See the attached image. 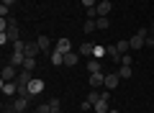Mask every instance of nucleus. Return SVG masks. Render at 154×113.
Here are the masks:
<instances>
[{
    "label": "nucleus",
    "mask_w": 154,
    "mask_h": 113,
    "mask_svg": "<svg viewBox=\"0 0 154 113\" xmlns=\"http://www.w3.org/2000/svg\"><path fill=\"white\" fill-rule=\"evenodd\" d=\"M88 18H93V21H95V18H98V11H95V8H88Z\"/></svg>",
    "instance_id": "31"
},
{
    "label": "nucleus",
    "mask_w": 154,
    "mask_h": 113,
    "mask_svg": "<svg viewBox=\"0 0 154 113\" xmlns=\"http://www.w3.org/2000/svg\"><path fill=\"white\" fill-rule=\"evenodd\" d=\"M18 113H26V111H18Z\"/></svg>",
    "instance_id": "34"
},
{
    "label": "nucleus",
    "mask_w": 154,
    "mask_h": 113,
    "mask_svg": "<svg viewBox=\"0 0 154 113\" xmlns=\"http://www.w3.org/2000/svg\"><path fill=\"white\" fill-rule=\"evenodd\" d=\"M118 75H121V80H128V77H131V67L121 64V67H118Z\"/></svg>",
    "instance_id": "25"
},
{
    "label": "nucleus",
    "mask_w": 154,
    "mask_h": 113,
    "mask_svg": "<svg viewBox=\"0 0 154 113\" xmlns=\"http://www.w3.org/2000/svg\"><path fill=\"white\" fill-rule=\"evenodd\" d=\"M108 113H118V111H108Z\"/></svg>",
    "instance_id": "33"
},
{
    "label": "nucleus",
    "mask_w": 154,
    "mask_h": 113,
    "mask_svg": "<svg viewBox=\"0 0 154 113\" xmlns=\"http://www.w3.org/2000/svg\"><path fill=\"white\" fill-rule=\"evenodd\" d=\"M105 57H108V59H113V62H121L123 54L118 52V46H116V44H108V46H105Z\"/></svg>",
    "instance_id": "7"
},
{
    "label": "nucleus",
    "mask_w": 154,
    "mask_h": 113,
    "mask_svg": "<svg viewBox=\"0 0 154 113\" xmlns=\"http://www.w3.org/2000/svg\"><path fill=\"white\" fill-rule=\"evenodd\" d=\"M121 64H126V67H131V57H128V54H123V57H121Z\"/></svg>",
    "instance_id": "30"
},
{
    "label": "nucleus",
    "mask_w": 154,
    "mask_h": 113,
    "mask_svg": "<svg viewBox=\"0 0 154 113\" xmlns=\"http://www.w3.org/2000/svg\"><path fill=\"white\" fill-rule=\"evenodd\" d=\"M28 103H31V98H21V95H18V98H13L11 108L18 113V111H26V108H28Z\"/></svg>",
    "instance_id": "6"
},
{
    "label": "nucleus",
    "mask_w": 154,
    "mask_h": 113,
    "mask_svg": "<svg viewBox=\"0 0 154 113\" xmlns=\"http://www.w3.org/2000/svg\"><path fill=\"white\" fill-rule=\"evenodd\" d=\"M23 62H26V54L23 52H13L5 59V64H13V67H18V70H23Z\"/></svg>",
    "instance_id": "3"
},
{
    "label": "nucleus",
    "mask_w": 154,
    "mask_h": 113,
    "mask_svg": "<svg viewBox=\"0 0 154 113\" xmlns=\"http://www.w3.org/2000/svg\"><path fill=\"white\" fill-rule=\"evenodd\" d=\"M11 16V5H0V18H8Z\"/></svg>",
    "instance_id": "27"
},
{
    "label": "nucleus",
    "mask_w": 154,
    "mask_h": 113,
    "mask_svg": "<svg viewBox=\"0 0 154 113\" xmlns=\"http://www.w3.org/2000/svg\"><path fill=\"white\" fill-rule=\"evenodd\" d=\"M36 111H41V113H49V111H51V108H49V103H41V105H38V108H36Z\"/></svg>",
    "instance_id": "29"
},
{
    "label": "nucleus",
    "mask_w": 154,
    "mask_h": 113,
    "mask_svg": "<svg viewBox=\"0 0 154 113\" xmlns=\"http://www.w3.org/2000/svg\"><path fill=\"white\" fill-rule=\"evenodd\" d=\"M95 23H98V31L110 28V18H108V16H98V18H95Z\"/></svg>",
    "instance_id": "17"
},
{
    "label": "nucleus",
    "mask_w": 154,
    "mask_h": 113,
    "mask_svg": "<svg viewBox=\"0 0 154 113\" xmlns=\"http://www.w3.org/2000/svg\"><path fill=\"white\" fill-rule=\"evenodd\" d=\"M116 46H118V52H121V54H128V49H131V44H128L126 39H123V41H118Z\"/></svg>",
    "instance_id": "26"
},
{
    "label": "nucleus",
    "mask_w": 154,
    "mask_h": 113,
    "mask_svg": "<svg viewBox=\"0 0 154 113\" xmlns=\"http://www.w3.org/2000/svg\"><path fill=\"white\" fill-rule=\"evenodd\" d=\"M38 52H41L38 41H26V57H36Z\"/></svg>",
    "instance_id": "14"
},
{
    "label": "nucleus",
    "mask_w": 154,
    "mask_h": 113,
    "mask_svg": "<svg viewBox=\"0 0 154 113\" xmlns=\"http://www.w3.org/2000/svg\"><path fill=\"white\" fill-rule=\"evenodd\" d=\"M93 111L95 113H108V98H100V100L93 105Z\"/></svg>",
    "instance_id": "16"
},
{
    "label": "nucleus",
    "mask_w": 154,
    "mask_h": 113,
    "mask_svg": "<svg viewBox=\"0 0 154 113\" xmlns=\"http://www.w3.org/2000/svg\"><path fill=\"white\" fill-rule=\"evenodd\" d=\"M49 108H51L49 113H62V100H59V98H51V100H49Z\"/></svg>",
    "instance_id": "21"
},
{
    "label": "nucleus",
    "mask_w": 154,
    "mask_h": 113,
    "mask_svg": "<svg viewBox=\"0 0 154 113\" xmlns=\"http://www.w3.org/2000/svg\"><path fill=\"white\" fill-rule=\"evenodd\" d=\"M36 41H38V46H41V52H54V49H51V39H49V36H38Z\"/></svg>",
    "instance_id": "15"
},
{
    "label": "nucleus",
    "mask_w": 154,
    "mask_h": 113,
    "mask_svg": "<svg viewBox=\"0 0 154 113\" xmlns=\"http://www.w3.org/2000/svg\"><path fill=\"white\" fill-rule=\"evenodd\" d=\"M49 57H51V64H54V67H62V64H64V54H62L59 49L49 52Z\"/></svg>",
    "instance_id": "12"
},
{
    "label": "nucleus",
    "mask_w": 154,
    "mask_h": 113,
    "mask_svg": "<svg viewBox=\"0 0 154 113\" xmlns=\"http://www.w3.org/2000/svg\"><path fill=\"white\" fill-rule=\"evenodd\" d=\"M88 80H90V87H100V85H105V75H103V72H95V75H90Z\"/></svg>",
    "instance_id": "11"
},
{
    "label": "nucleus",
    "mask_w": 154,
    "mask_h": 113,
    "mask_svg": "<svg viewBox=\"0 0 154 113\" xmlns=\"http://www.w3.org/2000/svg\"><path fill=\"white\" fill-rule=\"evenodd\" d=\"M80 57H82L80 52H69V54H64V64H67V67H75L77 62H80Z\"/></svg>",
    "instance_id": "13"
},
{
    "label": "nucleus",
    "mask_w": 154,
    "mask_h": 113,
    "mask_svg": "<svg viewBox=\"0 0 154 113\" xmlns=\"http://www.w3.org/2000/svg\"><path fill=\"white\" fill-rule=\"evenodd\" d=\"M93 59H105V46H100V44H95V52H93Z\"/></svg>",
    "instance_id": "22"
},
{
    "label": "nucleus",
    "mask_w": 154,
    "mask_h": 113,
    "mask_svg": "<svg viewBox=\"0 0 154 113\" xmlns=\"http://www.w3.org/2000/svg\"><path fill=\"white\" fill-rule=\"evenodd\" d=\"M41 90H44V80H41V77H33V80L28 82V95H38Z\"/></svg>",
    "instance_id": "5"
},
{
    "label": "nucleus",
    "mask_w": 154,
    "mask_h": 113,
    "mask_svg": "<svg viewBox=\"0 0 154 113\" xmlns=\"http://www.w3.org/2000/svg\"><path fill=\"white\" fill-rule=\"evenodd\" d=\"M54 49H59L62 54H69V52H72V41H69L67 36H62L59 41H57V46H54Z\"/></svg>",
    "instance_id": "10"
},
{
    "label": "nucleus",
    "mask_w": 154,
    "mask_h": 113,
    "mask_svg": "<svg viewBox=\"0 0 154 113\" xmlns=\"http://www.w3.org/2000/svg\"><path fill=\"white\" fill-rule=\"evenodd\" d=\"M118 82H121V75H118V72H108V75H105V90H116Z\"/></svg>",
    "instance_id": "4"
},
{
    "label": "nucleus",
    "mask_w": 154,
    "mask_h": 113,
    "mask_svg": "<svg viewBox=\"0 0 154 113\" xmlns=\"http://www.w3.org/2000/svg\"><path fill=\"white\" fill-rule=\"evenodd\" d=\"M23 70H28V72L36 70V57H26V62H23Z\"/></svg>",
    "instance_id": "24"
},
{
    "label": "nucleus",
    "mask_w": 154,
    "mask_h": 113,
    "mask_svg": "<svg viewBox=\"0 0 154 113\" xmlns=\"http://www.w3.org/2000/svg\"><path fill=\"white\" fill-rule=\"evenodd\" d=\"M16 77H18V67L3 64V80H16Z\"/></svg>",
    "instance_id": "9"
},
{
    "label": "nucleus",
    "mask_w": 154,
    "mask_h": 113,
    "mask_svg": "<svg viewBox=\"0 0 154 113\" xmlns=\"http://www.w3.org/2000/svg\"><path fill=\"white\" fill-rule=\"evenodd\" d=\"M0 90H3V95H5V98L18 95V82L16 80H3V82H0Z\"/></svg>",
    "instance_id": "2"
},
{
    "label": "nucleus",
    "mask_w": 154,
    "mask_h": 113,
    "mask_svg": "<svg viewBox=\"0 0 154 113\" xmlns=\"http://www.w3.org/2000/svg\"><path fill=\"white\" fill-rule=\"evenodd\" d=\"M36 113H41V111H36Z\"/></svg>",
    "instance_id": "35"
},
{
    "label": "nucleus",
    "mask_w": 154,
    "mask_h": 113,
    "mask_svg": "<svg viewBox=\"0 0 154 113\" xmlns=\"http://www.w3.org/2000/svg\"><path fill=\"white\" fill-rule=\"evenodd\" d=\"M93 52H95V44H90V41H85L82 46H80V54H82V57H93Z\"/></svg>",
    "instance_id": "18"
},
{
    "label": "nucleus",
    "mask_w": 154,
    "mask_h": 113,
    "mask_svg": "<svg viewBox=\"0 0 154 113\" xmlns=\"http://www.w3.org/2000/svg\"><path fill=\"white\" fill-rule=\"evenodd\" d=\"M146 36H149V31H146V28H139V31L134 33L131 39H128V44H131V49H134V52H136V49H144V46H146Z\"/></svg>",
    "instance_id": "1"
},
{
    "label": "nucleus",
    "mask_w": 154,
    "mask_h": 113,
    "mask_svg": "<svg viewBox=\"0 0 154 113\" xmlns=\"http://www.w3.org/2000/svg\"><path fill=\"white\" fill-rule=\"evenodd\" d=\"M95 11H98V16H108V13L113 11V5H110V0H98Z\"/></svg>",
    "instance_id": "8"
},
{
    "label": "nucleus",
    "mask_w": 154,
    "mask_h": 113,
    "mask_svg": "<svg viewBox=\"0 0 154 113\" xmlns=\"http://www.w3.org/2000/svg\"><path fill=\"white\" fill-rule=\"evenodd\" d=\"M100 67H103V62H100V59H90V62H88V72H90V75L100 72Z\"/></svg>",
    "instance_id": "19"
},
{
    "label": "nucleus",
    "mask_w": 154,
    "mask_h": 113,
    "mask_svg": "<svg viewBox=\"0 0 154 113\" xmlns=\"http://www.w3.org/2000/svg\"><path fill=\"white\" fill-rule=\"evenodd\" d=\"M82 31H85V33H93V31H98V23H95L93 18H88V21H85V26H82Z\"/></svg>",
    "instance_id": "23"
},
{
    "label": "nucleus",
    "mask_w": 154,
    "mask_h": 113,
    "mask_svg": "<svg viewBox=\"0 0 154 113\" xmlns=\"http://www.w3.org/2000/svg\"><path fill=\"white\" fill-rule=\"evenodd\" d=\"M3 5H16V0H3Z\"/></svg>",
    "instance_id": "32"
},
{
    "label": "nucleus",
    "mask_w": 154,
    "mask_h": 113,
    "mask_svg": "<svg viewBox=\"0 0 154 113\" xmlns=\"http://www.w3.org/2000/svg\"><path fill=\"white\" fill-rule=\"evenodd\" d=\"M100 98H105V95H103V93H98V90H90L88 93V103H90V105H95Z\"/></svg>",
    "instance_id": "20"
},
{
    "label": "nucleus",
    "mask_w": 154,
    "mask_h": 113,
    "mask_svg": "<svg viewBox=\"0 0 154 113\" xmlns=\"http://www.w3.org/2000/svg\"><path fill=\"white\" fill-rule=\"evenodd\" d=\"M82 5L85 8H95V5H98V0H82Z\"/></svg>",
    "instance_id": "28"
}]
</instances>
